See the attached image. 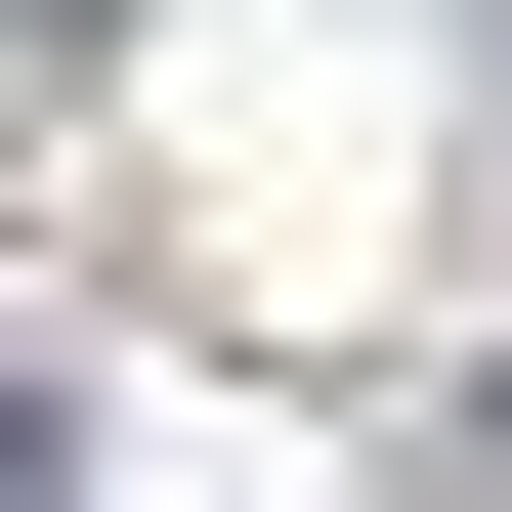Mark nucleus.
I'll list each match as a JSON object with an SVG mask.
<instances>
[{"instance_id": "1", "label": "nucleus", "mask_w": 512, "mask_h": 512, "mask_svg": "<svg viewBox=\"0 0 512 512\" xmlns=\"http://www.w3.org/2000/svg\"><path fill=\"white\" fill-rule=\"evenodd\" d=\"M0 512H86V427H43V384H0Z\"/></svg>"}]
</instances>
